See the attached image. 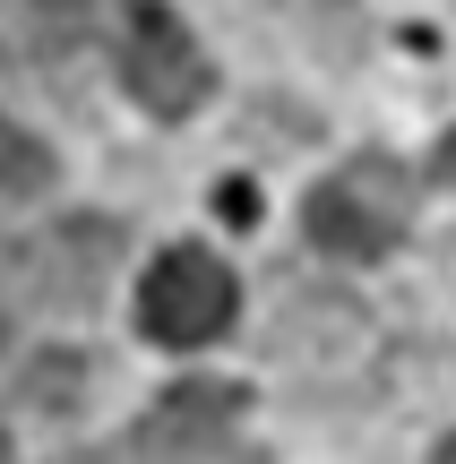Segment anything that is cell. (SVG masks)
<instances>
[{
  "label": "cell",
  "mask_w": 456,
  "mask_h": 464,
  "mask_svg": "<svg viewBox=\"0 0 456 464\" xmlns=\"http://www.w3.org/2000/svg\"><path fill=\"white\" fill-rule=\"evenodd\" d=\"M302 232L327 249V258H379V249L405 232V172H396V164H379V155L344 164L336 181H319V189H310Z\"/></svg>",
  "instance_id": "obj_1"
},
{
  "label": "cell",
  "mask_w": 456,
  "mask_h": 464,
  "mask_svg": "<svg viewBox=\"0 0 456 464\" xmlns=\"http://www.w3.org/2000/svg\"><path fill=\"white\" fill-rule=\"evenodd\" d=\"M112 266H121V224L69 216V224H52L44 241H26L9 258V293L34 301V310H86V301H103Z\"/></svg>",
  "instance_id": "obj_2"
},
{
  "label": "cell",
  "mask_w": 456,
  "mask_h": 464,
  "mask_svg": "<svg viewBox=\"0 0 456 464\" xmlns=\"http://www.w3.org/2000/svg\"><path fill=\"white\" fill-rule=\"evenodd\" d=\"M138 327L155 344H216L233 327V266L207 249H164L138 284Z\"/></svg>",
  "instance_id": "obj_3"
},
{
  "label": "cell",
  "mask_w": 456,
  "mask_h": 464,
  "mask_svg": "<svg viewBox=\"0 0 456 464\" xmlns=\"http://www.w3.org/2000/svg\"><path fill=\"white\" fill-rule=\"evenodd\" d=\"M121 86H130L147 112L181 121L207 103V52L189 44V26L164 9V0H138L130 26H121Z\"/></svg>",
  "instance_id": "obj_4"
},
{
  "label": "cell",
  "mask_w": 456,
  "mask_h": 464,
  "mask_svg": "<svg viewBox=\"0 0 456 464\" xmlns=\"http://www.w3.org/2000/svg\"><path fill=\"white\" fill-rule=\"evenodd\" d=\"M233 413H241V387H224V379H189V387H172V396L147 413L138 448H155V456H199V448H216V439L233 430Z\"/></svg>",
  "instance_id": "obj_5"
},
{
  "label": "cell",
  "mask_w": 456,
  "mask_h": 464,
  "mask_svg": "<svg viewBox=\"0 0 456 464\" xmlns=\"http://www.w3.org/2000/svg\"><path fill=\"white\" fill-rule=\"evenodd\" d=\"M78 387H86V362H78V353H44V362H26L17 396H26V413H69Z\"/></svg>",
  "instance_id": "obj_6"
},
{
  "label": "cell",
  "mask_w": 456,
  "mask_h": 464,
  "mask_svg": "<svg viewBox=\"0 0 456 464\" xmlns=\"http://www.w3.org/2000/svg\"><path fill=\"white\" fill-rule=\"evenodd\" d=\"M34 189H52V155L34 147V138L0 130V207H26Z\"/></svg>",
  "instance_id": "obj_7"
},
{
  "label": "cell",
  "mask_w": 456,
  "mask_h": 464,
  "mask_svg": "<svg viewBox=\"0 0 456 464\" xmlns=\"http://www.w3.org/2000/svg\"><path fill=\"white\" fill-rule=\"evenodd\" d=\"M34 34H52V44H69V34H86V17H95V0H26Z\"/></svg>",
  "instance_id": "obj_8"
},
{
  "label": "cell",
  "mask_w": 456,
  "mask_h": 464,
  "mask_svg": "<svg viewBox=\"0 0 456 464\" xmlns=\"http://www.w3.org/2000/svg\"><path fill=\"white\" fill-rule=\"evenodd\" d=\"M216 216H224V224H258V189H250V181H224Z\"/></svg>",
  "instance_id": "obj_9"
},
{
  "label": "cell",
  "mask_w": 456,
  "mask_h": 464,
  "mask_svg": "<svg viewBox=\"0 0 456 464\" xmlns=\"http://www.w3.org/2000/svg\"><path fill=\"white\" fill-rule=\"evenodd\" d=\"M440 172H448V181H456V130L440 138Z\"/></svg>",
  "instance_id": "obj_10"
},
{
  "label": "cell",
  "mask_w": 456,
  "mask_h": 464,
  "mask_svg": "<svg viewBox=\"0 0 456 464\" xmlns=\"http://www.w3.org/2000/svg\"><path fill=\"white\" fill-rule=\"evenodd\" d=\"M431 464H456V439H440V456H431Z\"/></svg>",
  "instance_id": "obj_11"
}]
</instances>
